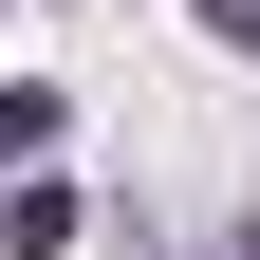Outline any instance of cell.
Segmentation results:
<instances>
[{
	"label": "cell",
	"mask_w": 260,
	"mask_h": 260,
	"mask_svg": "<svg viewBox=\"0 0 260 260\" xmlns=\"http://www.w3.org/2000/svg\"><path fill=\"white\" fill-rule=\"evenodd\" d=\"M56 149V93H0V168H38Z\"/></svg>",
	"instance_id": "7a4b0ae2"
},
{
	"label": "cell",
	"mask_w": 260,
	"mask_h": 260,
	"mask_svg": "<svg viewBox=\"0 0 260 260\" xmlns=\"http://www.w3.org/2000/svg\"><path fill=\"white\" fill-rule=\"evenodd\" d=\"M205 19H223V38H242V56H260V0H205Z\"/></svg>",
	"instance_id": "3957f363"
},
{
	"label": "cell",
	"mask_w": 260,
	"mask_h": 260,
	"mask_svg": "<svg viewBox=\"0 0 260 260\" xmlns=\"http://www.w3.org/2000/svg\"><path fill=\"white\" fill-rule=\"evenodd\" d=\"M242 260H260V242H242Z\"/></svg>",
	"instance_id": "277c9868"
},
{
	"label": "cell",
	"mask_w": 260,
	"mask_h": 260,
	"mask_svg": "<svg viewBox=\"0 0 260 260\" xmlns=\"http://www.w3.org/2000/svg\"><path fill=\"white\" fill-rule=\"evenodd\" d=\"M0 260H75V186H38V168L0 186Z\"/></svg>",
	"instance_id": "6da1fadb"
}]
</instances>
